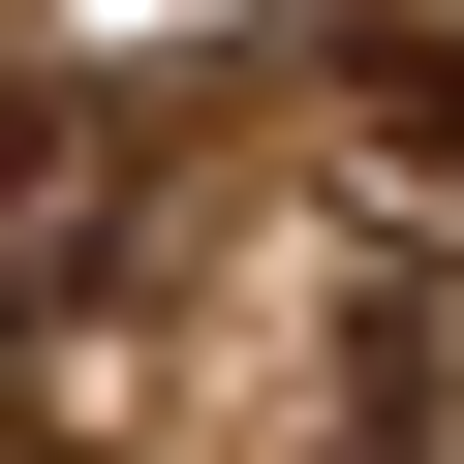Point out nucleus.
<instances>
[{"label":"nucleus","mask_w":464,"mask_h":464,"mask_svg":"<svg viewBox=\"0 0 464 464\" xmlns=\"http://www.w3.org/2000/svg\"><path fill=\"white\" fill-rule=\"evenodd\" d=\"M93 248H124V124H93L63 63H0V341H32Z\"/></svg>","instance_id":"obj_1"},{"label":"nucleus","mask_w":464,"mask_h":464,"mask_svg":"<svg viewBox=\"0 0 464 464\" xmlns=\"http://www.w3.org/2000/svg\"><path fill=\"white\" fill-rule=\"evenodd\" d=\"M372 186H464V93H372Z\"/></svg>","instance_id":"obj_2"}]
</instances>
